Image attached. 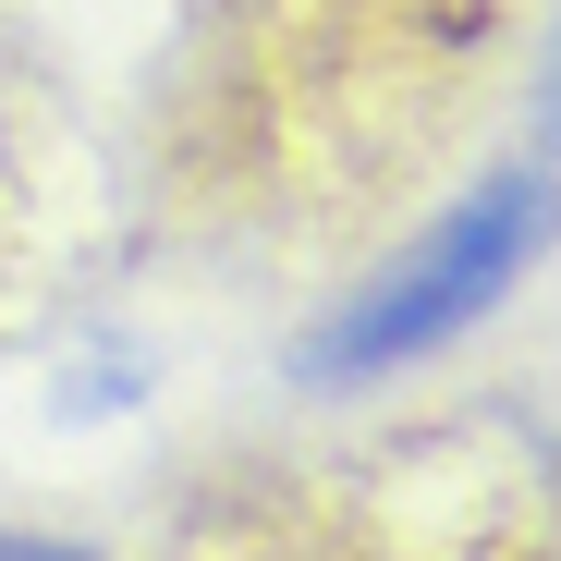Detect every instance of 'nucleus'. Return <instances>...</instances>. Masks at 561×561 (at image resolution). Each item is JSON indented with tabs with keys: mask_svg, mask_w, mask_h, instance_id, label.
<instances>
[{
	"mask_svg": "<svg viewBox=\"0 0 561 561\" xmlns=\"http://www.w3.org/2000/svg\"><path fill=\"white\" fill-rule=\"evenodd\" d=\"M549 232H561V183L549 171H501V183H477L403 268H379L366 294L306 342V379L318 391H354V379H391V366H415V354H439V342H463L513 280L549 256Z\"/></svg>",
	"mask_w": 561,
	"mask_h": 561,
	"instance_id": "f257e3e1",
	"label": "nucleus"
},
{
	"mask_svg": "<svg viewBox=\"0 0 561 561\" xmlns=\"http://www.w3.org/2000/svg\"><path fill=\"white\" fill-rule=\"evenodd\" d=\"M0 561H85L73 537H0Z\"/></svg>",
	"mask_w": 561,
	"mask_h": 561,
	"instance_id": "f03ea898",
	"label": "nucleus"
},
{
	"mask_svg": "<svg viewBox=\"0 0 561 561\" xmlns=\"http://www.w3.org/2000/svg\"><path fill=\"white\" fill-rule=\"evenodd\" d=\"M549 123H561V61H549Z\"/></svg>",
	"mask_w": 561,
	"mask_h": 561,
	"instance_id": "7ed1b4c3",
	"label": "nucleus"
}]
</instances>
